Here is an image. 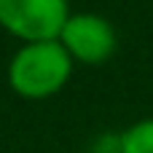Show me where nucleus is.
I'll list each match as a JSON object with an SVG mask.
<instances>
[{
    "label": "nucleus",
    "mask_w": 153,
    "mask_h": 153,
    "mask_svg": "<svg viewBox=\"0 0 153 153\" xmlns=\"http://www.w3.org/2000/svg\"><path fill=\"white\" fill-rule=\"evenodd\" d=\"M67 16V0H0V24L24 43L56 40Z\"/></svg>",
    "instance_id": "nucleus-2"
},
{
    "label": "nucleus",
    "mask_w": 153,
    "mask_h": 153,
    "mask_svg": "<svg viewBox=\"0 0 153 153\" xmlns=\"http://www.w3.org/2000/svg\"><path fill=\"white\" fill-rule=\"evenodd\" d=\"M56 40L65 46L73 62L83 65L108 62L118 46L113 24L100 13H70Z\"/></svg>",
    "instance_id": "nucleus-3"
},
{
    "label": "nucleus",
    "mask_w": 153,
    "mask_h": 153,
    "mask_svg": "<svg viewBox=\"0 0 153 153\" xmlns=\"http://www.w3.org/2000/svg\"><path fill=\"white\" fill-rule=\"evenodd\" d=\"M118 153H153V118L132 124L118 137Z\"/></svg>",
    "instance_id": "nucleus-4"
},
{
    "label": "nucleus",
    "mask_w": 153,
    "mask_h": 153,
    "mask_svg": "<svg viewBox=\"0 0 153 153\" xmlns=\"http://www.w3.org/2000/svg\"><path fill=\"white\" fill-rule=\"evenodd\" d=\"M73 73V56L65 51L59 40H38L24 43L11 65H8V83L19 97L27 100H46L56 94Z\"/></svg>",
    "instance_id": "nucleus-1"
}]
</instances>
